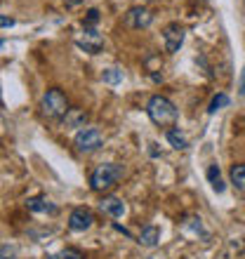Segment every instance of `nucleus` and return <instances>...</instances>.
<instances>
[{
    "label": "nucleus",
    "mask_w": 245,
    "mask_h": 259,
    "mask_svg": "<svg viewBox=\"0 0 245 259\" xmlns=\"http://www.w3.org/2000/svg\"><path fill=\"white\" fill-rule=\"evenodd\" d=\"M146 116L158 127H172L179 120V109L165 95H153L146 102Z\"/></svg>",
    "instance_id": "f257e3e1"
},
{
    "label": "nucleus",
    "mask_w": 245,
    "mask_h": 259,
    "mask_svg": "<svg viewBox=\"0 0 245 259\" xmlns=\"http://www.w3.org/2000/svg\"><path fill=\"white\" fill-rule=\"evenodd\" d=\"M125 175V167L120 163H102L97 165L92 175H90V189L97 193H106L111 189H116L118 182Z\"/></svg>",
    "instance_id": "f03ea898"
},
{
    "label": "nucleus",
    "mask_w": 245,
    "mask_h": 259,
    "mask_svg": "<svg viewBox=\"0 0 245 259\" xmlns=\"http://www.w3.org/2000/svg\"><path fill=\"white\" fill-rule=\"evenodd\" d=\"M38 111L45 120H61L64 113L68 111V99L66 95L57 88H50L45 95L40 97V104H38Z\"/></svg>",
    "instance_id": "7ed1b4c3"
},
{
    "label": "nucleus",
    "mask_w": 245,
    "mask_h": 259,
    "mask_svg": "<svg viewBox=\"0 0 245 259\" xmlns=\"http://www.w3.org/2000/svg\"><path fill=\"white\" fill-rule=\"evenodd\" d=\"M73 146L78 149V153H95L104 146V135L99 127H92V125H85L75 132L73 137Z\"/></svg>",
    "instance_id": "20e7f679"
},
{
    "label": "nucleus",
    "mask_w": 245,
    "mask_h": 259,
    "mask_svg": "<svg viewBox=\"0 0 245 259\" xmlns=\"http://www.w3.org/2000/svg\"><path fill=\"white\" fill-rule=\"evenodd\" d=\"M123 24H125L128 28H132V31L149 28L151 24H153V12H151L149 7H144V5H135V7H130L128 12H125Z\"/></svg>",
    "instance_id": "39448f33"
},
{
    "label": "nucleus",
    "mask_w": 245,
    "mask_h": 259,
    "mask_svg": "<svg viewBox=\"0 0 245 259\" xmlns=\"http://www.w3.org/2000/svg\"><path fill=\"white\" fill-rule=\"evenodd\" d=\"M184 38H186V28L179 24V21H172L163 28V45L168 55H175L179 52V48L184 45Z\"/></svg>",
    "instance_id": "423d86ee"
},
{
    "label": "nucleus",
    "mask_w": 245,
    "mask_h": 259,
    "mask_svg": "<svg viewBox=\"0 0 245 259\" xmlns=\"http://www.w3.org/2000/svg\"><path fill=\"white\" fill-rule=\"evenodd\" d=\"M92 224H95V212L90 207H75L68 214V229L75 233L88 231V229H92Z\"/></svg>",
    "instance_id": "0eeeda50"
},
{
    "label": "nucleus",
    "mask_w": 245,
    "mask_h": 259,
    "mask_svg": "<svg viewBox=\"0 0 245 259\" xmlns=\"http://www.w3.org/2000/svg\"><path fill=\"white\" fill-rule=\"evenodd\" d=\"M75 45L80 50H85L88 55H99L104 50V38L97 33V28H85V31L75 38Z\"/></svg>",
    "instance_id": "6e6552de"
},
{
    "label": "nucleus",
    "mask_w": 245,
    "mask_h": 259,
    "mask_svg": "<svg viewBox=\"0 0 245 259\" xmlns=\"http://www.w3.org/2000/svg\"><path fill=\"white\" fill-rule=\"evenodd\" d=\"M88 120H90V113L85 109H80V106H68V111L64 113V118H61V127L80 130L88 125Z\"/></svg>",
    "instance_id": "1a4fd4ad"
},
{
    "label": "nucleus",
    "mask_w": 245,
    "mask_h": 259,
    "mask_svg": "<svg viewBox=\"0 0 245 259\" xmlns=\"http://www.w3.org/2000/svg\"><path fill=\"white\" fill-rule=\"evenodd\" d=\"M26 207H28V212H33V214H57V212H59V207H57L48 196L26 198Z\"/></svg>",
    "instance_id": "9d476101"
},
{
    "label": "nucleus",
    "mask_w": 245,
    "mask_h": 259,
    "mask_svg": "<svg viewBox=\"0 0 245 259\" xmlns=\"http://www.w3.org/2000/svg\"><path fill=\"white\" fill-rule=\"evenodd\" d=\"M99 210H102L104 214H109V217L118 219L125 214V203L116 196H104L102 200H99Z\"/></svg>",
    "instance_id": "9b49d317"
},
{
    "label": "nucleus",
    "mask_w": 245,
    "mask_h": 259,
    "mask_svg": "<svg viewBox=\"0 0 245 259\" xmlns=\"http://www.w3.org/2000/svg\"><path fill=\"white\" fill-rule=\"evenodd\" d=\"M158 240H160V229L153 224L149 226H144L142 233H139V238H137V243L144 247H156L158 245Z\"/></svg>",
    "instance_id": "f8f14e48"
},
{
    "label": "nucleus",
    "mask_w": 245,
    "mask_h": 259,
    "mask_svg": "<svg viewBox=\"0 0 245 259\" xmlns=\"http://www.w3.org/2000/svg\"><path fill=\"white\" fill-rule=\"evenodd\" d=\"M165 139H168V144H170L172 149H177V151H186V149H189V139L184 137V132H179V127H168Z\"/></svg>",
    "instance_id": "ddd939ff"
},
{
    "label": "nucleus",
    "mask_w": 245,
    "mask_h": 259,
    "mask_svg": "<svg viewBox=\"0 0 245 259\" xmlns=\"http://www.w3.org/2000/svg\"><path fill=\"white\" fill-rule=\"evenodd\" d=\"M229 177H231V184L236 186L240 193H245V163L231 165V170H229Z\"/></svg>",
    "instance_id": "4468645a"
},
{
    "label": "nucleus",
    "mask_w": 245,
    "mask_h": 259,
    "mask_svg": "<svg viewBox=\"0 0 245 259\" xmlns=\"http://www.w3.org/2000/svg\"><path fill=\"white\" fill-rule=\"evenodd\" d=\"M208 182H210V186L217 193H224L226 184H224V179H222V172H219L217 165H210V167H208Z\"/></svg>",
    "instance_id": "2eb2a0df"
},
{
    "label": "nucleus",
    "mask_w": 245,
    "mask_h": 259,
    "mask_svg": "<svg viewBox=\"0 0 245 259\" xmlns=\"http://www.w3.org/2000/svg\"><path fill=\"white\" fill-rule=\"evenodd\" d=\"M123 78H125V73H123V68H118V66L104 68V73H102V80L106 82V85H118V82H123Z\"/></svg>",
    "instance_id": "dca6fc26"
},
{
    "label": "nucleus",
    "mask_w": 245,
    "mask_h": 259,
    "mask_svg": "<svg viewBox=\"0 0 245 259\" xmlns=\"http://www.w3.org/2000/svg\"><path fill=\"white\" fill-rule=\"evenodd\" d=\"M231 104V99H229V95H224V92H219V95H215L210 99V106H208V113L210 116H215L217 111H222L224 106H229Z\"/></svg>",
    "instance_id": "f3484780"
},
{
    "label": "nucleus",
    "mask_w": 245,
    "mask_h": 259,
    "mask_svg": "<svg viewBox=\"0 0 245 259\" xmlns=\"http://www.w3.org/2000/svg\"><path fill=\"white\" fill-rule=\"evenodd\" d=\"M184 226H186V229H191L193 233H200V238H203V240L210 238V233L203 229V222H200V217H186Z\"/></svg>",
    "instance_id": "a211bd4d"
},
{
    "label": "nucleus",
    "mask_w": 245,
    "mask_h": 259,
    "mask_svg": "<svg viewBox=\"0 0 245 259\" xmlns=\"http://www.w3.org/2000/svg\"><path fill=\"white\" fill-rule=\"evenodd\" d=\"M45 259H85V257H83V252L75 250V247H64V250H59V252H55V254H48Z\"/></svg>",
    "instance_id": "6ab92c4d"
},
{
    "label": "nucleus",
    "mask_w": 245,
    "mask_h": 259,
    "mask_svg": "<svg viewBox=\"0 0 245 259\" xmlns=\"http://www.w3.org/2000/svg\"><path fill=\"white\" fill-rule=\"evenodd\" d=\"M97 21H99V10H95V7H92V10H88V14L83 17V26H85V28H95Z\"/></svg>",
    "instance_id": "aec40b11"
},
{
    "label": "nucleus",
    "mask_w": 245,
    "mask_h": 259,
    "mask_svg": "<svg viewBox=\"0 0 245 259\" xmlns=\"http://www.w3.org/2000/svg\"><path fill=\"white\" fill-rule=\"evenodd\" d=\"M0 259H17L14 247H10V245H3V247H0Z\"/></svg>",
    "instance_id": "412c9836"
},
{
    "label": "nucleus",
    "mask_w": 245,
    "mask_h": 259,
    "mask_svg": "<svg viewBox=\"0 0 245 259\" xmlns=\"http://www.w3.org/2000/svg\"><path fill=\"white\" fill-rule=\"evenodd\" d=\"M17 21L12 17H7V14H0V28H12Z\"/></svg>",
    "instance_id": "4be33fe9"
},
{
    "label": "nucleus",
    "mask_w": 245,
    "mask_h": 259,
    "mask_svg": "<svg viewBox=\"0 0 245 259\" xmlns=\"http://www.w3.org/2000/svg\"><path fill=\"white\" fill-rule=\"evenodd\" d=\"M238 92H240V95H245V66H243V71H240V80H238Z\"/></svg>",
    "instance_id": "5701e85b"
},
{
    "label": "nucleus",
    "mask_w": 245,
    "mask_h": 259,
    "mask_svg": "<svg viewBox=\"0 0 245 259\" xmlns=\"http://www.w3.org/2000/svg\"><path fill=\"white\" fill-rule=\"evenodd\" d=\"M113 229H116V231H120L123 236H128V238H132V233H130L128 229H123V226H118V224H113Z\"/></svg>",
    "instance_id": "b1692460"
},
{
    "label": "nucleus",
    "mask_w": 245,
    "mask_h": 259,
    "mask_svg": "<svg viewBox=\"0 0 245 259\" xmlns=\"http://www.w3.org/2000/svg\"><path fill=\"white\" fill-rule=\"evenodd\" d=\"M3 45H5V40H3V38H0V50H3Z\"/></svg>",
    "instance_id": "393cba45"
}]
</instances>
